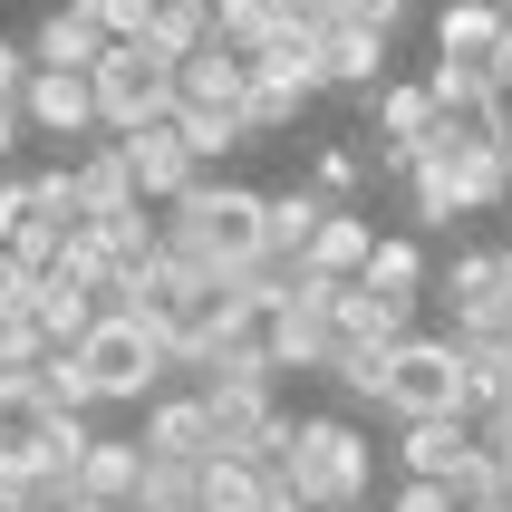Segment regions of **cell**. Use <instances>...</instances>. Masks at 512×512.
<instances>
[{
	"label": "cell",
	"instance_id": "cell-15",
	"mask_svg": "<svg viewBox=\"0 0 512 512\" xmlns=\"http://www.w3.org/2000/svg\"><path fill=\"white\" fill-rule=\"evenodd\" d=\"M503 29H512L503 0H445V10H435V58H474V68L493 78V49H503Z\"/></svg>",
	"mask_w": 512,
	"mask_h": 512
},
{
	"label": "cell",
	"instance_id": "cell-8",
	"mask_svg": "<svg viewBox=\"0 0 512 512\" xmlns=\"http://www.w3.org/2000/svg\"><path fill=\"white\" fill-rule=\"evenodd\" d=\"M116 145H126V165H136V194H145V203H174V194H194L203 174H213L194 145H184V126H174V116H155V126H126Z\"/></svg>",
	"mask_w": 512,
	"mask_h": 512
},
{
	"label": "cell",
	"instance_id": "cell-25",
	"mask_svg": "<svg viewBox=\"0 0 512 512\" xmlns=\"http://www.w3.org/2000/svg\"><path fill=\"white\" fill-rule=\"evenodd\" d=\"M145 39H155L165 58H194V49H213V39H223V20H213V0H155Z\"/></svg>",
	"mask_w": 512,
	"mask_h": 512
},
{
	"label": "cell",
	"instance_id": "cell-24",
	"mask_svg": "<svg viewBox=\"0 0 512 512\" xmlns=\"http://www.w3.org/2000/svg\"><path fill=\"white\" fill-rule=\"evenodd\" d=\"M319 213H329V203H319L310 184H281V194H271V261H281V271H300V261H310Z\"/></svg>",
	"mask_w": 512,
	"mask_h": 512
},
{
	"label": "cell",
	"instance_id": "cell-38",
	"mask_svg": "<svg viewBox=\"0 0 512 512\" xmlns=\"http://www.w3.org/2000/svg\"><path fill=\"white\" fill-rule=\"evenodd\" d=\"M29 213H39V194H29V174H10V165H0V242H10V232H20Z\"/></svg>",
	"mask_w": 512,
	"mask_h": 512
},
{
	"label": "cell",
	"instance_id": "cell-40",
	"mask_svg": "<svg viewBox=\"0 0 512 512\" xmlns=\"http://www.w3.org/2000/svg\"><path fill=\"white\" fill-rule=\"evenodd\" d=\"M20 87H29V49L0 39V107H20Z\"/></svg>",
	"mask_w": 512,
	"mask_h": 512
},
{
	"label": "cell",
	"instance_id": "cell-28",
	"mask_svg": "<svg viewBox=\"0 0 512 512\" xmlns=\"http://www.w3.org/2000/svg\"><path fill=\"white\" fill-rule=\"evenodd\" d=\"M464 348V339H455ZM512 406V358H493V348H464V416L484 426V416H503Z\"/></svg>",
	"mask_w": 512,
	"mask_h": 512
},
{
	"label": "cell",
	"instance_id": "cell-42",
	"mask_svg": "<svg viewBox=\"0 0 512 512\" xmlns=\"http://www.w3.org/2000/svg\"><path fill=\"white\" fill-rule=\"evenodd\" d=\"M20 290H29V271L10 261V242H0V300H20Z\"/></svg>",
	"mask_w": 512,
	"mask_h": 512
},
{
	"label": "cell",
	"instance_id": "cell-23",
	"mask_svg": "<svg viewBox=\"0 0 512 512\" xmlns=\"http://www.w3.org/2000/svg\"><path fill=\"white\" fill-rule=\"evenodd\" d=\"M49 416H58V406L39 397V377H29V368H0V455L39 445V435H49Z\"/></svg>",
	"mask_w": 512,
	"mask_h": 512
},
{
	"label": "cell",
	"instance_id": "cell-16",
	"mask_svg": "<svg viewBox=\"0 0 512 512\" xmlns=\"http://www.w3.org/2000/svg\"><path fill=\"white\" fill-rule=\"evenodd\" d=\"M435 165H445V184H455V203L464 213H493V203H512V145H445V155H435Z\"/></svg>",
	"mask_w": 512,
	"mask_h": 512
},
{
	"label": "cell",
	"instance_id": "cell-31",
	"mask_svg": "<svg viewBox=\"0 0 512 512\" xmlns=\"http://www.w3.org/2000/svg\"><path fill=\"white\" fill-rule=\"evenodd\" d=\"M174 126H184V145H194L203 165H223L232 145H252V126H242V116H223V107H174Z\"/></svg>",
	"mask_w": 512,
	"mask_h": 512
},
{
	"label": "cell",
	"instance_id": "cell-44",
	"mask_svg": "<svg viewBox=\"0 0 512 512\" xmlns=\"http://www.w3.org/2000/svg\"><path fill=\"white\" fill-rule=\"evenodd\" d=\"M464 512H512V493H484V503H464Z\"/></svg>",
	"mask_w": 512,
	"mask_h": 512
},
{
	"label": "cell",
	"instance_id": "cell-1",
	"mask_svg": "<svg viewBox=\"0 0 512 512\" xmlns=\"http://www.w3.org/2000/svg\"><path fill=\"white\" fill-rule=\"evenodd\" d=\"M261 474L281 493H300L310 512H368V484H377V445L358 435V416H281Z\"/></svg>",
	"mask_w": 512,
	"mask_h": 512
},
{
	"label": "cell",
	"instance_id": "cell-29",
	"mask_svg": "<svg viewBox=\"0 0 512 512\" xmlns=\"http://www.w3.org/2000/svg\"><path fill=\"white\" fill-rule=\"evenodd\" d=\"M329 387H339L348 406H377V416H387V348H339V358H329Z\"/></svg>",
	"mask_w": 512,
	"mask_h": 512
},
{
	"label": "cell",
	"instance_id": "cell-33",
	"mask_svg": "<svg viewBox=\"0 0 512 512\" xmlns=\"http://www.w3.org/2000/svg\"><path fill=\"white\" fill-rule=\"evenodd\" d=\"M300 107H310V97H300V87H281V78H252V145H271V136H290V126H300Z\"/></svg>",
	"mask_w": 512,
	"mask_h": 512
},
{
	"label": "cell",
	"instance_id": "cell-14",
	"mask_svg": "<svg viewBox=\"0 0 512 512\" xmlns=\"http://www.w3.org/2000/svg\"><path fill=\"white\" fill-rule=\"evenodd\" d=\"M503 252H484V242H464V252L455 261H445V271H435V290H426V300H435V310H445V329H455V319H474V310H484V300H503Z\"/></svg>",
	"mask_w": 512,
	"mask_h": 512
},
{
	"label": "cell",
	"instance_id": "cell-5",
	"mask_svg": "<svg viewBox=\"0 0 512 512\" xmlns=\"http://www.w3.org/2000/svg\"><path fill=\"white\" fill-rule=\"evenodd\" d=\"M387 416H464V348L445 329H406L387 348Z\"/></svg>",
	"mask_w": 512,
	"mask_h": 512
},
{
	"label": "cell",
	"instance_id": "cell-47",
	"mask_svg": "<svg viewBox=\"0 0 512 512\" xmlns=\"http://www.w3.org/2000/svg\"><path fill=\"white\" fill-rule=\"evenodd\" d=\"M503 416H512V406H503Z\"/></svg>",
	"mask_w": 512,
	"mask_h": 512
},
{
	"label": "cell",
	"instance_id": "cell-6",
	"mask_svg": "<svg viewBox=\"0 0 512 512\" xmlns=\"http://www.w3.org/2000/svg\"><path fill=\"white\" fill-rule=\"evenodd\" d=\"M20 126H29V136H49L58 155H78L87 136H107V126H97V87H87V68H29Z\"/></svg>",
	"mask_w": 512,
	"mask_h": 512
},
{
	"label": "cell",
	"instance_id": "cell-43",
	"mask_svg": "<svg viewBox=\"0 0 512 512\" xmlns=\"http://www.w3.org/2000/svg\"><path fill=\"white\" fill-rule=\"evenodd\" d=\"M29 126H20V107H0V165H10V145H20Z\"/></svg>",
	"mask_w": 512,
	"mask_h": 512
},
{
	"label": "cell",
	"instance_id": "cell-18",
	"mask_svg": "<svg viewBox=\"0 0 512 512\" xmlns=\"http://www.w3.org/2000/svg\"><path fill=\"white\" fill-rule=\"evenodd\" d=\"M78 484L97 493L107 512H126L145 493V435H97V445L78 455Z\"/></svg>",
	"mask_w": 512,
	"mask_h": 512
},
{
	"label": "cell",
	"instance_id": "cell-36",
	"mask_svg": "<svg viewBox=\"0 0 512 512\" xmlns=\"http://www.w3.org/2000/svg\"><path fill=\"white\" fill-rule=\"evenodd\" d=\"M78 20H97L107 39H145V20H155V0H68Z\"/></svg>",
	"mask_w": 512,
	"mask_h": 512
},
{
	"label": "cell",
	"instance_id": "cell-11",
	"mask_svg": "<svg viewBox=\"0 0 512 512\" xmlns=\"http://www.w3.org/2000/svg\"><path fill=\"white\" fill-rule=\"evenodd\" d=\"M416 310L426 300H397V290H377V281H339V348H397L416 329Z\"/></svg>",
	"mask_w": 512,
	"mask_h": 512
},
{
	"label": "cell",
	"instance_id": "cell-30",
	"mask_svg": "<svg viewBox=\"0 0 512 512\" xmlns=\"http://www.w3.org/2000/svg\"><path fill=\"white\" fill-rule=\"evenodd\" d=\"M368 155H358V145H319V155H310V194L319 203H358V194H368Z\"/></svg>",
	"mask_w": 512,
	"mask_h": 512
},
{
	"label": "cell",
	"instance_id": "cell-20",
	"mask_svg": "<svg viewBox=\"0 0 512 512\" xmlns=\"http://www.w3.org/2000/svg\"><path fill=\"white\" fill-rule=\"evenodd\" d=\"M319 58H329V87H387V29H319Z\"/></svg>",
	"mask_w": 512,
	"mask_h": 512
},
{
	"label": "cell",
	"instance_id": "cell-21",
	"mask_svg": "<svg viewBox=\"0 0 512 512\" xmlns=\"http://www.w3.org/2000/svg\"><path fill=\"white\" fill-rule=\"evenodd\" d=\"M426 126H435V87H368V136L377 145H416L426 155Z\"/></svg>",
	"mask_w": 512,
	"mask_h": 512
},
{
	"label": "cell",
	"instance_id": "cell-17",
	"mask_svg": "<svg viewBox=\"0 0 512 512\" xmlns=\"http://www.w3.org/2000/svg\"><path fill=\"white\" fill-rule=\"evenodd\" d=\"M29 310H39L49 348H78L87 329H97V310H107V300H97V290H87L78 271H39V281H29Z\"/></svg>",
	"mask_w": 512,
	"mask_h": 512
},
{
	"label": "cell",
	"instance_id": "cell-48",
	"mask_svg": "<svg viewBox=\"0 0 512 512\" xmlns=\"http://www.w3.org/2000/svg\"><path fill=\"white\" fill-rule=\"evenodd\" d=\"M126 512H136V503H126Z\"/></svg>",
	"mask_w": 512,
	"mask_h": 512
},
{
	"label": "cell",
	"instance_id": "cell-12",
	"mask_svg": "<svg viewBox=\"0 0 512 512\" xmlns=\"http://www.w3.org/2000/svg\"><path fill=\"white\" fill-rule=\"evenodd\" d=\"M68 174H78V203H87V223H97V213H136V165H126V145L116 136H87L78 155H68Z\"/></svg>",
	"mask_w": 512,
	"mask_h": 512
},
{
	"label": "cell",
	"instance_id": "cell-13",
	"mask_svg": "<svg viewBox=\"0 0 512 512\" xmlns=\"http://www.w3.org/2000/svg\"><path fill=\"white\" fill-rule=\"evenodd\" d=\"M368 252H377V223L358 213V203H329V213H319V232H310V261H300V271H319V281H358V271H368Z\"/></svg>",
	"mask_w": 512,
	"mask_h": 512
},
{
	"label": "cell",
	"instance_id": "cell-2",
	"mask_svg": "<svg viewBox=\"0 0 512 512\" xmlns=\"http://www.w3.org/2000/svg\"><path fill=\"white\" fill-rule=\"evenodd\" d=\"M165 213V252H184V261H203V271H261L271 261V194L261 184H232V174H203L194 194H174V203H155Z\"/></svg>",
	"mask_w": 512,
	"mask_h": 512
},
{
	"label": "cell",
	"instance_id": "cell-35",
	"mask_svg": "<svg viewBox=\"0 0 512 512\" xmlns=\"http://www.w3.org/2000/svg\"><path fill=\"white\" fill-rule=\"evenodd\" d=\"M445 339H464V348H493V358H512V290H503V300H484L474 319H455Z\"/></svg>",
	"mask_w": 512,
	"mask_h": 512
},
{
	"label": "cell",
	"instance_id": "cell-4",
	"mask_svg": "<svg viewBox=\"0 0 512 512\" xmlns=\"http://www.w3.org/2000/svg\"><path fill=\"white\" fill-rule=\"evenodd\" d=\"M87 87H97V126H107V136L174 116V58L155 49V39H116V49L87 68Z\"/></svg>",
	"mask_w": 512,
	"mask_h": 512
},
{
	"label": "cell",
	"instance_id": "cell-32",
	"mask_svg": "<svg viewBox=\"0 0 512 512\" xmlns=\"http://www.w3.org/2000/svg\"><path fill=\"white\" fill-rule=\"evenodd\" d=\"M39 358H49V329H39V310L20 290V300H0V368H39Z\"/></svg>",
	"mask_w": 512,
	"mask_h": 512
},
{
	"label": "cell",
	"instance_id": "cell-9",
	"mask_svg": "<svg viewBox=\"0 0 512 512\" xmlns=\"http://www.w3.org/2000/svg\"><path fill=\"white\" fill-rule=\"evenodd\" d=\"M145 455H165V464H213L223 445H213V406H203V387L194 397H145Z\"/></svg>",
	"mask_w": 512,
	"mask_h": 512
},
{
	"label": "cell",
	"instance_id": "cell-45",
	"mask_svg": "<svg viewBox=\"0 0 512 512\" xmlns=\"http://www.w3.org/2000/svg\"><path fill=\"white\" fill-rule=\"evenodd\" d=\"M503 281H512V242H503Z\"/></svg>",
	"mask_w": 512,
	"mask_h": 512
},
{
	"label": "cell",
	"instance_id": "cell-10",
	"mask_svg": "<svg viewBox=\"0 0 512 512\" xmlns=\"http://www.w3.org/2000/svg\"><path fill=\"white\" fill-rule=\"evenodd\" d=\"M464 455H474V416H397V474L455 484Z\"/></svg>",
	"mask_w": 512,
	"mask_h": 512
},
{
	"label": "cell",
	"instance_id": "cell-34",
	"mask_svg": "<svg viewBox=\"0 0 512 512\" xmlns=\"http://www.w3.org/2000/svg\"><path fill=\"white\" fill-rule=\"evenodd\" d=\"M203 493H194V464H165V455H145V493H136V512H194Z\"/></svg>",
	"mask_w": 512,
	"mask_h": 512
},
{
	"label": "cell",
	"instance_id": "cell-27",
	"mask_svg": "<svg viewBox=\"0 0 512 512\" xmlns=\"http://www.w3.org/2000/svg\"><path fill=\"white\" fill-rule=\"evenodd\" d=\"M29 377H39V397H49L58 416H87V406H97V377H87V358H78V348H49V358H39Z\"/></svg>",
	"mask_w": 512,
	"mask_h": 512
},
{
	"label": "cell",
	"instance_id": "cell-26",
	"mask_svg": "<svg viewBox=\"0 0 512 512\" xmlns=\"http://www.w3.org/2000/svg\"><path fill=\"white\" fill-rule=\"evenodd\" d=\"M406 213H416V232H455L464 223V203H455V184H445L435 155H416V174H406Z\"/></svg>",
	"mask_w": 512,
	"mask_h": 512
},
{
	"label": "cell",
	"instance_id": "cell-19",
	"mask_svg": "<svg viewBox=\"0 0 512 512\" xmlns=\"http://www.w3.org/2000/svg\"><path fill=\"white\" fill-rule=\"evenodd\" d=\"M107 49H116V39H107V29H97V20H78L68 0H58L49 20L29 29V68H97V58H107Z\"/></svg>",
	"mask_w": 512,
	"mask_h": 512
},
{
	"label": "cell",
	"instance_id": "cell-41",
	"mask_svg": "<svg viewBox=\"0 0 512 512\" xmlns=\"http://www.w3.org/2000/svg\"><path fill=\"white\" fill-rule=\"evenodd\" d=\"M281 10H290L300 29H339V20H348V0H281Z\"/></svg>",
	"mask_w": 512,
	"mask_h": 512
},
{
	"label": "cell",
	"instance_id": "cell-37",
	"mask_svg": "<svg viewBox=\"0 0 512 512\" xmlns=\"http://www.w3.org/2000/svg\"><path fill=\"white\" fill-rule=\"evenodd\" d=\"M387 512H455V493H445V484H426V474H397Z\"/></svg>",
	"mask_w": 512,
	"mask_h": 512
},
{
	"label": "cell",
	"instance_id": "cell-22",
	"mask_svg": "<svg viewBox=\"0 0 512 512\" xmlns=\"http://www.w3.org/2000/svg\"><path fill=\"white\" fill-rule=\"evenodd\" d=\"M358 281L397 290V300H426V290H435V261H426V242H416V232H377V252H368V271H358Z\"/></svg>",
	"mask_w": 512,
	"mask_h": 512
},
{
	"label": "cell",
	"instance_id": "cell-7",
	"mask_svg": "<svg viewBox=\"0 0 512 512\" xmlns=\"http://www.w3.org/2000/svg\"><path fill=\"white\" fill-rule=\"evenodd\" d=\"M203 406H213V445L223 455H271V435H281V397H271V377H203Z\"/></svg>",
	"mask_w": 512,
	"mask_h": 512
},
{
	"label": "cell",
	"instance_id": "cell-46",
	"mask_svg": "<svg viewBox=\"0 0 512 512\" xmlns=\"http://www.w3.org/2000/svg\"><path fill=\"white\" fill-rule=\"evenodd\" d=\"M503 10H512V0H503Z\"/></svg>",
	"mask_w": 512,
	"mask_h": 512
},
{
	"label": "cell",
	"instance_id": "cell-3",
	"mask_svg": "<svg viewBox=\"0 0 512 512\" xmlns=\"http://www.w3.org/2000/svg\"><path fill=\"white\" fill-rule=\"evenodd\" d=\"M78 358H87V377H97V406H145L174 377V348L155 339L136 310H97V329L78 339Z\"/></svg>",
	"mask_w": 512,
	"mask_h": 512
},
{
	"label": "cell",
	"instance_id": "cell-39",
	"mask_svg": "<svg viewBox=\"0 0 512 512\" xmlns=\"http://www.w3.org/2000/svg\"><path fill=\"white\" fill-rule=\"evenodd\" d=\"M406 10H416V0H348V20H358V29H387V39L406 29Z\"/></svg>",
	"mask_w": 512,
	"mask_h": 512
}]
</instances>
